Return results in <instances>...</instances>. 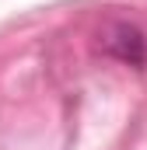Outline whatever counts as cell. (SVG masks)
Segmentation results:
<instances>
[{
	"instance_id": "1",
	"label": "cell",
	"mask_w": 147,
	"mask_h": 150,
	"mask_svg": "<svg viewBox=\"0 0 147 150\" xmlns=\"http://www.w3.org/2000/svg\"><path fill=\"white\" fill-rule=\"evenodd\" d=\"M102 49H105V56L126 63V67H144L147 63V38L130 21H112V25H105Z\"/></svg>"
}]
</instances>
